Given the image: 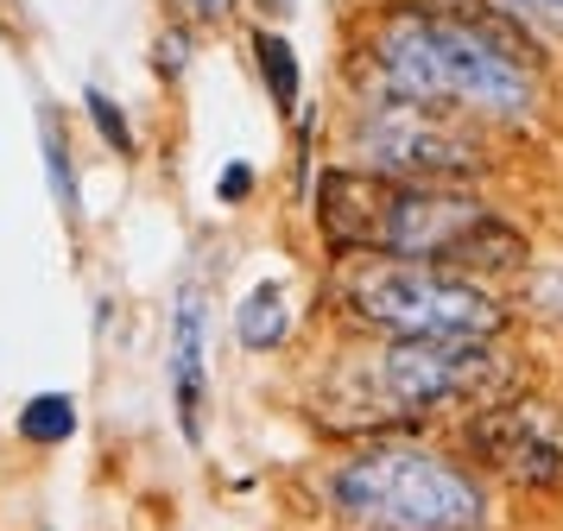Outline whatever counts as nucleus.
<instances>
[{
    "label": "nucleus",
    "mask_w": 563,
    "mask_h": 531,
    "mask_svg": "<svg viewBox=\"0 0 563 531\" xmlns=\"http://www.w3.org/2000/svg\"><path fill=\"white\" fill-rule=\"evenodd\" d=\"M512 367L494 342H386L355 354L317 392V418L335 430H380L418 424L450 405H500L512 392Z\"/></svg>",
    "instance_id": "nucleus-1"
},
{
    "label": "nucleus",
    "mask_w": 563,
    "mask_h": 531,
    "mask_svg": "<svg viewBox=\"0 0 563 531\" xmlns=\"http://www.w3.org/2000/svg\"><path fill=\"white\" fill-rule=\"evenodd\" d=\"M487 209L450 184H406L386 172H335L317 177V234L349 259H424L443 266Z\"/></svg>",
    "instance_id": "nucleus-2"
},
{
    "label": "nucleus",
    "mask_w": 563,
    "mask_h": 531,
    "mask_svg": "<svg viewBox=\"0 0 563 531\" xmlns=\"http://www.w3.org/2000/svg\"><path fill=\"white\" fill-rule=\"evenodd\" d=\"M367 51H374L380 82L393 96L462 108V114H500V121L532 114V96H538L532 64L487 45L482 32L418 20V13H393V20H380Z\"/></svg>",
    "instance_id": "nucleus-3"
},
{
    "label": "nucleus",
    "mask_w": 563,
    "mask_h": 531,
    "mask_svg": "<svg viewBox=\"0 0 563 531\" xmlns=\"http://www.w3.org/2000/svg\"><path fill=\"white\" fill-rule=\"evenodd\" d=\"M342 310L393 342H494L507 329V303L494 291L424 259H361L342 278Z\"/></svg>",
    "instance_id": "nucleus-4"
},
{
    "label": "nucleus",
    "mask_w": 563,
    "mask_h": 531,
    "mask_svg": "<svg viewBox=\"0 0 563 531\" xmlns=\"http://www.w3.org/2000/svg\"><path fill=\"white\" fill-rule=\"evenodd\" d=\"M335 500L374 531H482V480L418 443H374L335 475Z\"/></svg>",
    "instance_id": "nucleus-5"
},
{
    "label": "nucleus",
    "mask_w": 563,
    "mask_h": 531,
    "mask_svg": "<svg viewBox=\"0 0 563 531\" xmlns=\"http://www.w3.org/2000/svg\"><path fill=\"white\" fill-rule=\"evenodd\" d=\"M361 152L374 158V172L406 184H468L487 165L475 133L456 121V108L411 101L393 89L361 108Z\"/></svg>",
    "instance_id": "nucleus-6"
},
{
    "label": "nucleus",
    "mask_w": 563,
    "mask_h": 531,
    "mask_svg": "<svg viewBox=\"0 0 563 531\" xmlns=\"http://www.w3.org/2000/svg\"><path fill=\"white\" fill-rule=\"evenodd\" d=\"M462 450L512 487H563V411L544 399H500L462 424Z\"/></svg>",
    "instance_id": "nucleus-7"
},
{
    "label": "nucleus",
    "mask_w": 563,
    "mask_h": 531,
    "mask_svg": "<svg viewBox=\"0 0 563 531\" xmlns=\"http://www.w3.org/2000/svg\"><path fill=\"white\" fill-rule=\"evenodd\" d=\"M172 399H178V430L203 443V298L184 291L172 317Z\"/></svg>",
    "instance_id": "nucleus-8"
},
{
    "label": "nucleus",
    "mask_w": 563,
    "mask_h": 531,
    "mask_svg": "<svg viewBox=\"0 0 563 531\" xmlns=\"http://www.w3.org/2000/svg\"><path fill=\"white\" fill-rule=\"evenodd\" d=\"M393 13H418V20H443V25H462V32H482L487 45H500L507 57L538 64L526 25L512 20L500 0H393Z\"/></svg>",
    "instance_id": "nucleus-9"
},
{
    "label": "nucleus",
    "mask_w": 563,
    "mask_h": 531,
    "mask_svg": "<svg viewBox=\"0 0 563 531\" xmlns=\"http://www.w3.org/2000/svg\"><path fill=\"white\" fill-rule=\"evenodd\" d=\"M285 329H291V303H285L279 285H254L241 310H234V335L247 342V349H279Z\"/></svg>",
    "instance_id": "nucleus-10"
},
{
    "label": "nucleus",
    "mask_w": 563,
    "mask_h": 531,
    "mask_svg": "<svg viewBox=\"0 0 563 531\" xmlns=\"http://www.w3.org/2000/svg\"><path fill=\"white\" fill-rule=\"evenodd\" d=\"M20 436L26 443H70L77 436V399L70 392H38V399L20 405Z\"/></svg>",
    "instance_id": "nucleus-11"
},
{
    "label": "nucleus",
    "mask_w": 563,
    "mask_h": 531,
    "mask_svg": "<svg viewBox=\"0 0 563 531\" xmlns=\"http://www.w3.org/2000/svg\"><path fill=\"white\" fill-rule=\"evenodd\" d=\"M254 57H260V76H266L273 101L291 114V108H298V57H291V38H279V32H254Z\"/></svg>",
    "instance_id": "nucleus-12"
},
{
    "label": "nucleus",
    "mask_w": 563,
    "mask_h": 531,
    "mask_svg": "<svg viewBox=\"0 0 563 531\" xmlns=\"http://www.w3.org/2000/svg\"><path fill=\"white\" fill-rule=\"evenodd\" d=\"M38 133H45V172H52L57 202H64V215H77V172H70V146H64V126H57V114H45V121H38Z\"/></svg>",
    "instance_id": "nucleus-13"
},
{
    "label": "nucleus",
    "mask_w": 563,
    "mask_h": 531,
    "mask_svg": "<svg viewBox=\"0 0 563 531\" xmlns=\"http://www.w3.org/2000/svg\"><path fill=\"white\" fill-rule=\"evenodd\" d=\"M82 101H89V121H96V133H102L108 146H114V152H133V133H128V121H121V108H114L102 89H89Z\"/></svg>",
    "instance_id": "nucleus-14"
},
{
    "label": "nucleus",
    "mask_w": 563,
    "mask_h": 531,
    "mask_svg": "<svg viewBox=\"0 0 563 531\" xmlns=\"http://www.w3.org/2000/svg\"><path fill=\"white\" fill-rule=\"evenodd\" d=\"M519 25H538V32H551L563 38V0H500Z\"/></svg>",
    "instance_id": "nucleus-15"
},
{
    "label": "nucleus",
    "mask_w": 563,
    "mask_h": 531,
    "mask_svg": "<svg viewBox=\"0 0 563 531\" xmlns=\"http://www.w3.org/2000/svg\"><path fill=\"white\" fill-rule=\"evenodd\" d=\"M247 190H254V172H247V165H229V172L216 177V197L222 202H241Z\"/></svg>",
    "instance_id": "nucleus-16"
},
{
    "label": "nucleus",
    "mask_w": 563,
    "mask_h": 531,
    "mask_svg": "<svg viewBox=\"0 0 563 531\" xmlns=\"http://www.w3.org/2000/svg\"><path fill=\"white\" fill-rule=\"evenodd\" d=\"M222 7H229V0H197V13H203V20H216Z\"/></svg>",
    "instance_id": "nucleus-17"
}]
</instances>
